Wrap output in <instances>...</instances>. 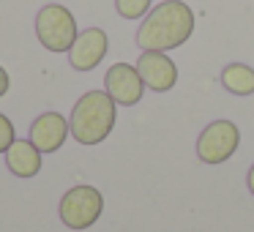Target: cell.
Returning <instances> with one entry per match:
<instances>
[{"instance_id": "obj_2", "label": "cell", "mask_w": 254, "mask_h": 232, "mask_svg": "<svg viewBox=\"0 0 254 232\" xmlns=\"http://www.w3.org/2000/svg\"><path fill=\"white\" fill-rule=\"evenodd\" d=\"M115 101L107 90H90L74 104L71 110V137L79 145H99L110 137V131L115 128Z\"/></svg>"}, {"instance_id": "obj_4", "label": "cell", "mask_w": 254, "mask_h": 232, "mask_svg": "<svg viewBox=\"0 0 254 232\" xmlns=\"http://www.w3.org/2000/svg\"><path fill=\"white\" fill-rule=\"evenodd\" d=\"M104 210V197L93 186H74L61 199V221L68 230H88L99 221Z\"/></svg>"}, {"instance_id": "obj_10", "label": "cell", "mask_w": 254, "mask_h": 232, "mask_svg": "<svg viewBox=\"0 0 254 232\" xmlns=\"http://www.w3.org/2000/svg\"><path fill=\"white\" fill-rule=\"evenodd\" d=\"M6 164L17 177H33L41 170V150L30 139H17L6 150Z\"/></svg>"}, {"instance_id": "obj_6", "label": "cell", "mask_w": 254, "mask_h": 232, "mask_svg": "<svg viewBox=\"0 0 254 232\" xmlns=\"http://www.w3.org/2000/svg\"><path fill=\"white\" fill-rule=\"evenodd\" d=\"M104 88L112 96V101L121 107L139 104L142 93H145V82L139 77L137 66H131V63H115V66H110V71L104 77Z\"/></svg>"}, {"instance_id": "obj_12", "label": "cell", "mask_w": 254, "mask_h": 232, "mask_svg": "<svg viewBox=\"0 0 254 232\" xmlns=\"http://www.w3.org/2000/svg\"><path fill=\"white\" fill-rule=\"evenodd\" d=\"M153 0H115V8L123 19H139L150 11Z\"/></svg>"}, {"instance_id": "obj_7", "label": "cell", "mask_w": 254, "mask_h": 232, "mask_svg": "<svg viewBox=\"0 0 254 232\" xmlns=\"http://www.w3.org/2000/svg\"><path fill=\"white\" fill-rule=\"evenodd\" d=\"M107 50H110V39L101 28H88L77 36V41L68 50V63L77 71H93L101 60H104Z\"/></svg>"}, {"instance_id": "obj_11", "label": "cell", "mask_w": 254, "mask_h": 232, "mask_svg": "<svg viewBox=\"0 0 254 232\" xmlns=\"http://www.w3.org/2000/svg\"><path fill=\"white\" fill-rule=\"evenodd\" d=\"M221 85L224 90L235 96H252L254 93V68L246 63H230L221 68Z\"/></svg>"}, {"instance_id": "obj_13", "label": "cell", "mask_w": 254, "mask_h": 232, "mask_svg": "<svg viewBox=\"0 0 254 232\" xmlns=\"http://www.w3.org/2000/svg\"><path fill=\"white\" fill-rule=\"evenodd\" d=\"M14 142H17V137H14V123L6 115H0V153H6Z\"/></svg>"}, {"instance_id": "obj_1", "label": "cell", "mask_w": 254, "mask_h": 232, "mask_svg": "<svg viewBox=\"0 0 254 232\" xmlns=\"http://www.w3.org/2000/svg\"><path fill=\"white\" fill-rule=\"evenodd\" d=\"M194 33V11L183 0H164L150 8L137 30V44L142 52H167L183 47Z\"/></svg>"}, {"instance_id": "obj_9", "label": "cell", "mask_w": 254, "mask_h": 232, "mask_svg": "<svg viewBox=\"0 0 254 232\" xmlns=\"http://www.w3.org/2000/svg\"><path fill=\"white\" fill-rule=\"evenodd\" d=\"M68 131H71V128H68V123L63 115H58V112H44V115H39L33 120V126H30V142H33L41 153H55V150H61V145L66 142Z\"/></svg>"}, {"instance_id": "obj_8", "label": "cell", "mask_w": 254, "mask_h": 232, "mask_svg": "<svg viewBox=\"0 0 254 232\" xmlns=\"http://www.w3.org/2000/svg\"><path fill=\"white\" fill-rule=\"evenodd\" d=\"M137 71L145 88H150L153 93H167L178 82V66L172 63V58H167V52H142L137 60Z\"/></svg>"}, {"instance_id": "obj_14", "label": "cell", "mask_w": 254, "mask_h": 232, "mask_svg": "<svg viewBox=\"0 0 254 232\" xmlns=\"http://www.w3.org/2000/svg\"><path fill=\"white\" fill-rule=\"evenodd\" d=\"M8 93V71L3 66H0V99Z\"/></svg>"}, {"instance_id": "obj_3", "label": "cell", "mask_w": 254, "mask_h": 232, "mask_svg": "<svg viewBox=\"0 0 254 232\" xmlns=\"http://www.w3.org/2000/svg\"><path fill=\"white\" fill-rule=\"evenodd\" d=\"M36 36L50 52H68L71 44L77 41V19L66 6L50 3L36 14Z\"/></svg>"}, {"instance_id": "obj_15", "label": "cell", "mask_w": 254, "mask_h": 232, "mask_svg": "<svg viewBox=\"0 0 254 232\" xmlns=\"http://www.w3.org/2000/svg\"><path fill=\"white\" fill-rule=\"evenodd\" d=\"M246 186H249V191L254 194V164H252V170H249V177H246Z\"/></svg>"}, {"instance_id": "obj_5", "label": "cell", "mask_w": 254, "mask_h": 232, "mask_svg": "<svg viewBox=\"0 0 254 232\" xmlns=\"http://www.w3.org/2000/svg\"><path fill=\"white\" fill-rule=\"evenodd\" d=\"M241 145V131L232 120H213L197 137V159L202 164H221Z\"/></svg>"}]
</instances>
